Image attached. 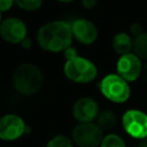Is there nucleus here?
<instances>
[{
    "instance_id": "9b49d317",
    "label": "nucleus",
    "mask_w": 147,
    "mask_h": 147,
    "mask_svg": "<svg viewBox=\"0 0 147 147\" xmlns=\"http://www.w3.org/2000/svg\"><path fill=\"white\" fill-rule=\"evenodd\" d=\"M72 36L84 45L93 44L98 38V29L93 22L86 18H78L71 23Z\"/></svg>"
},
{
    "instance_id": "4468645a",
    "label": "nucleus",
    "mask_w": 147,
    "mask_h": 147,
    "mask_svg": "<svg viewBox=\"0 0 147 147\" xmlns=\"http://www.w3.org/2000/svg\"><path fill=\"white\" fill-rule=\"evenodd\" d=\"M132 51L140 60H147V32H142L133 39Z\"/></svg>"
},
{
    "instance_id": "1a4fd4ad",
    "label": "nucleus",
    "mask_w": 147,
    "mask_h": 147,
    "mask_svg": "<svg viewBox=\"0 0 147 147\" xmlns=\"http://www.w3.org/2000/svg\"><path fill=\"white\" fill-rule=\"evenodd\" d=\"M117 68V75L121 76L126 82H133L137 80L141 75V60L134 55L133 53L122 55L116 64Z\"/></svg>"
},
{
    "instance_id": "2eb2a0df",
    "label": "nucleus",
    "mask_w": 147,
    "mask_h": 147,
    "mask_svg": "<svg viewBox=\"0 0 147 147\" xmlns=\"http://www.w3.org/2000/svg\"><path fill=\"white\" fill-rule=\"evenodd\" d=\"M72 139L64 134H57L54 136L46 145V147H72Z\"/></svg>"
},
{
    "instance_id": "5701e85b",
    "label": "nucleus",
    "mask_w": 147,
    "mask_h": 147,
    "mask_svg": "<svg viewBox=\"0 0 147 147\" xmlns=\"http://www.w3.org/2000/svg\"><path fill=\"white\" fill-rule=\"evenodd\" d=\"M138 147H147V137L144 138V139L140 141V144L138 145Z\"/></svg>"
},
{
    "instance_id": "6ab92c4d",
    "label": "nucleus",
    "mask_w": 147,
    "mask_h": 147,
    "mask_svg": "<svg viewBox=\"0 0 147 147\" xmlns=\"http://www.w3.org/2000/svg\"><path fill=\"white\" fill-rule=\"evenodd\" d=\"M14 5V0H0V13L9 10Z\"/></svg>"
},
{
    "instance_id": "f3484780",
    "label": "nucleus",
    "mask_w": 147,
    "mask_h": 147,
    "mask_svg": "<svg viewBox=\"0 0 147 147\" xmlns=\"http://www.w3.org/2000/svg\"><path fill=\"white\" fill-rule=\"evenodd\" d=\"M14 2L23 10L34 11L39 9L42 5V0H14Z\"/></svg>"
},
{
    "instance_id": "9d476101",
    "label": "nucleus",
    "mask_w": 147,
    "mask_h": 147,
    "mask_svg": "<svg viewBox=\"0 0 147 147\" xmlns=\"http://www.w3.org/2000/svg\"><path fill=\"white\" fill-rule=\"evenodd\" d=\"M72 115L79 123L93 122L99 115L98 102L90 96L79 98L72 106Z\"/></svg>"
},
{
    "instance_id": "a211bd4d",
    "label": "nucleus",
    "mask_w": 147,
    "mask_h": 147,
    "mask_svg": "<svg viewBox=\"0 0 147 147\" xmlns=\"http://www.w3.org/2000/svg\"><path fill=\"white\" fill-rule=\"evenodd\" d=\"M142 32H144V30H142L141 24H139V23H132L130 25V34L133 36L134 38L138 37V36H140Z\"/></svg>"
},
{
    "instance_id": "4be33fe9",
    "label": "nucleus",
    "mask_w": 147,
    "mask_h": 147,
    "mask_svg": "<svg viewBox=\"0 0 147 147\" xmlns=\"http://www.w3.org/2000/svg\"><path fill=\"white\" fill-rule=\"evenodd\" d=\"M21 45H22V47H23V48H29V47L31 46V40L26 37V38L21 42Z\"/></svg>"
},
{
    "instance_id": "f257e3e1",
    "label": "nucleus",
    "mask_w": 147,
    "mask_h": 147,
    "mask_svg": "<svg viewBox=\"0 0 147 147\" xmlns=\"http://www.w3.org/2000/svg\"><path fill=\"white\" fill-rule=\"evenodd\" d=\"M74 36L71 31V24L65 21H52L39 28L37 32L38 45L47 52L59 53L67 51Z\"/></svg>"
},
{
    "instance_id": "0eeeda50",
    "label": "nucleus",
    "mask_w": 147,
    "mask_h": 147,
    "mask_svg": "<svg viewBox=\"0 0 147 147\" xmlns=\"http://www.w3.org/2000/svg\"><path fill=\"white\" fill-rule=\"evenodd\" d=\"M26 132V124L16 114H6L0 117V139L13 141Z\"/></svg>"
},
{
    "instance_id": "dca6fc26",
    "label": "nucleus",
    "mask_w": 147,
    "mask_h": 147,
    "mask_svg": "<svg viewBox=\"0 0 147 147\" xmlns=\"http://www.w3.org/2000/svg\"><path fill=\"white\" fill-rule=\"evenodd\" d=\"M100 147H125V144L119 136L115 133H110L103 137Z\"/></svg>"
},
{
    "instance_id": "b1692460",
    "label": "nucleus",
    "mask_w": 147,
    "mask_h": 147,
    "mask_svg": "<svg viewBox=\"0 0 147 147\" xmlns=\"http://www.w3.org/2000/svg\"><path fill=\"white\" fill-rule=\"evenodd\" d=\"M57 1L63 2V3H69V2H72V1H75V0H57Z\"/></svg>"
},
{
    "instance_id": "39448f33",
    "label": "nucleus",
    "mask_w": 147,
    "mask_h": 147,
    "mask_svg": "<svg viewBox=\"0 0 147 147\" xmlns=\"http://www.w3.org/2000/svg\"><path fill=\"white\" fill-rule=\"evenodd\" d=\"M103 139V131L96 123H79L72 130V141L78 147H98Z\"/></svg>"
},
{
    "instance_id": "20e7f679",
    "label": "nucleus",
    "mask_w": 147,
    "mask_h": 147,
    "mask_svg": "<svg viewBox=\"0 0 147 147\" xmlns=\"http://www.w3.org/2000/svg\"><path fill=\"white\" fill-rule=\"evenodd\" d=\"M100 91L105 98L115 103L125 102L130 98V86L125 79L117 74H109L105 76L100 84Z\"/></svg>"
},
{
    "instance_id": "f03ea898",
    "label": "nucleus",
    "mask_w": 147,
    "mask_h": 147,
    "mask_svg": "<svg viewBox=\"0 0 147 147\" xmlns=\"http://www.w3.org/2000/svg\"><path fill=\"white\" fill-rule=\"evenodd\" d=\"M64 55L67 61L64 63L63 71L69 80L74 83L86 84L95 79L98 69L93 62H91L88 59L78 56L76 51L71 47L64 52Z\"/></svg>"
},
{
    "instance_id": "ddd939ff",
    "label": "nucleus",
    "mask_w": 147,
    "mask_h": 147,
    "mask_svg": "<svg viewBox=\"0 0 147 147\" xmlns=\"http://www.w3.org/2000/svg\"><path fill=\"white\" fill-rule=\"evenodd\" d=\"M116 122H117L116 114L109 109L99 113V115L96 117V124L100 126V129L102 131L111 130L116 125Z\"/></svg>"
},
{
    "instance_id": "423d86ee",
    "label": "nucleus",
    "mask_w": 147,
    "mask_h": 147,
    "mask_svg": "<svg viewBox=\"0 0 147 147\" xmlns=\"http://www.w3.org/2000/svg\"><path fill=\"white\" fill-rule=\"evenodd\" d=\"M122 124L125 132L136 139L147 137V115L138 109L126 110L122 117Z\"/></svg>"
},
{
    "instance_id": "7ed1b4c3",
    "label": "nucleus",
    "mask_w": 147,
    "mask_h": 147,
    "mask_svg": "<svg viewBox=\"0 0 147 147\" xmlns=\"http://www.w3.org/2000/svg\"><path fill=\"white\" fill-rule=\"evenodd\" d=\"M44 84L41 70L32 63L20 64L13 72V86L23 95H33L40 91Z\"/></svg>"
},
{
    "instance_id": "aec40b11",
    "label": "nucleus",
    "mask_w": 147,
    "mask_h": 147,
    "mask_svg": "<svg viewBox=\"0 0 147 147\" xmlns=\"http://www.w3.org/2000/svg\"><path fill=\"white\" fill-rule=\"evenodd\" d=\"M98 0H82V5L85 9H92L95 7Z\"/></svg>"
},
{
    "instance_id": "412c9836",
    "label": "nucleus",
    "mask_w": 147,
    "mask_h": 147,
    "mask_svg": "<svg viewBox=\"0 0 147 147\" xmlns=\"http://www.w3.org/2000/svg\"><path fill=\"white\" fill-rule=\"evenodd\" d=\"M140 77H142V79L147 82V63H146L145 65H142V69H141V75H140Z\"/></svg>"
},
{
    "instance_id": "393cba45",
    "label": "nucleus",
    "mask_w": 147,
    "mask_h": 147,
    "mask_svg": "<svg viewBox=\"0 0 147 147\" xmlns=\"http://www.w3.org/2000/svg\"><path fill=\"white\" fill-rule=\"evenodd\" d=\"M2 21H1V13H0V23H1Z\"/></svg>"
},
{
    "instance_id": "f8f14e48",
    "label": "nucleus",
    "mask_w": 147,
    "mask_h": 147,
    "mask_svg": "<svg viewBox=\"0 0 147 147\" xmlns=\"http://www.w3.org/2000/svg\"><path fill=\"white\" fill-rule=\"evenodd\" d=\"M133 47V40L131 39V36L125 32H118L113 37V49L122 55L130 54Z\"/></svg>"
},
{
    "instance_id": "6e6552de",
    "label": "nucleus",
    "mask_w": 147,
    "mask_h": 147,
    "mask_svg": "<svg viewBox=\"0 0 147 147\" xmlns=\"http://www.w3.org/2000/svg\"><path fill=\"white\" fill-rule=\"evenodd\" d=\"M28 34L25 23L17 17H8L0 23V36L9 44H21Z\"/></svg>"
}]
</instances>
